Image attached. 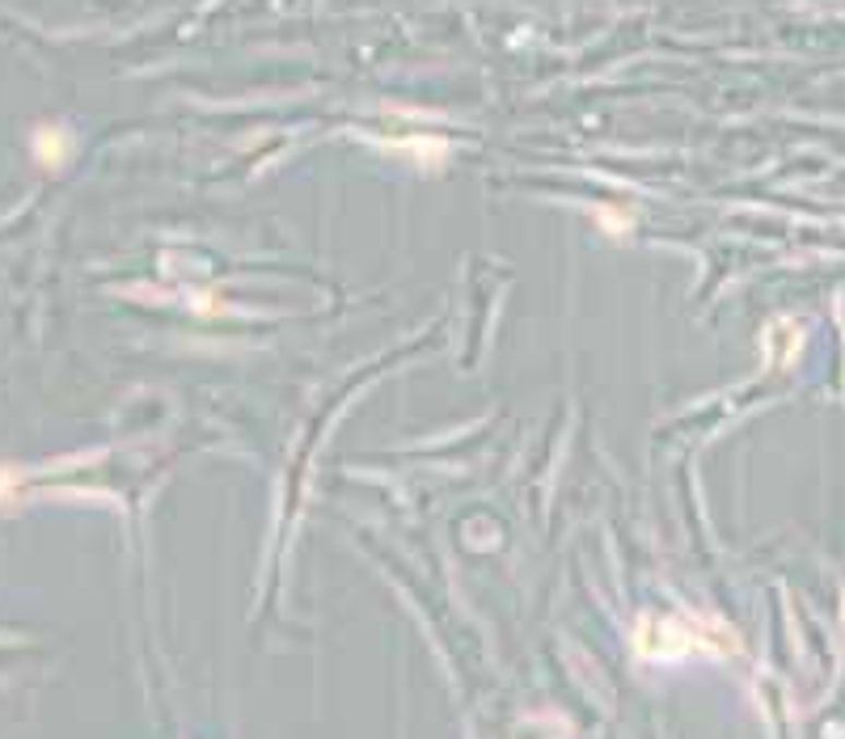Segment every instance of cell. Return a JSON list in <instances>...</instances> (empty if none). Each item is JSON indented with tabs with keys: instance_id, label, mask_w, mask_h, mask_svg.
Instances as JSON below:
<instances>
[{
	"instance_id": "cell-2",
	"label": "cell",
	"mask_w": 845,
	"mask_h": 739,
	"mask_svg": "<svg viewBox=\"0 0 845 739\" xmlns=\"http://www.w3.org/2000/svg\"><path fill=\"white\" fill-rule=\"evenodd\" d=\"M68 153H72V144H68V135L60 128H43L34 135V157H38V165L56 169V165L68 162Z\"/></svg>"
},
{
	"instance_id": "cell-1",
	"label": "cell",
	"mask_w": 845,
	"mask_h": 739,
	"mask_svg": "<svg viewBox=\"0 0 845 739\" xmlns=\"http://www.w3.org/2000/svg\"><path fill=\"white\" fill-rule=\"evenodd\" d=\"M639 651L651 659H668V655H685V651H706V639L693 634L677 617H655L647 625H639Z\"/></svg>"
}]
</instances>
